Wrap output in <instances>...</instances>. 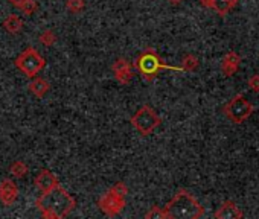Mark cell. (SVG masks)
<instances>
[{
	"instance_id": "6da1fadb",
	"label": "cell",
	"mask_w": 259,
	"mask_h": 219,
	"mask_svg": "<svg viewBox=\"0 0 259 219\" xmlns=\"http://www.w3.org/2000/svg\"><path fill=\"white\" fill-rule=\"evenodd\" d=\"M163 208L166 219H200L206 213L204 207L186 189H179Z\"/></svg>"
},
{
	"instance_id": "7a4b0ae2",
	"label": "cell",
	"mask_w": 259,
	"mask_h": 219,
	"mask_svg": "<svg viewBox=\"0 0 259 219\" xmlns=\"http://www.w3.org/2000/svg\"><path fill=\"white\" fill-rule=\"evenodd\" d=\"M37 205L43 211L45 217L58 219V217H66L75 208L76 201L61 186H58L51 192L43 193V196L37 201Z\"/></svg>"
},
{
	"instance_id": "3957f363",
	"label": "cell",
	"mask_w": 259,
	"mask_h": 219,
	"mask_svg": "<svg viewBox=\"0 0 259 219\" xmlns=\"http://www.w3.org/2000/svg\"><path fill=\"white\" fill-rule=\"evenodd\" d=\"M133 64H135V69L141 73V76L147 82H153L160 75L162 70L183 72L182 66H168V64H165V61L159 57V53L153 47H148L144 52H141Z\"/></svg>"
},
{
	"instance_id": "277c9868",
	"label": "cell",
	"mask_w": 259,
	"mask_h": 219,
	"mask_svg": "<svg viewBox=\"0 0 259 219\" xmlns=\"http://www.w3.org/2000/svg\"><path fill=\"white\" fill-rule=\"evenodd\" d=\"M130 122H132L133 128L144 137L147 136H151L162 124V118L157 115V112L150 106L148 103L142 105L138 112L132 116V119H130Z\"/></svg>"
},
{
	"instance_id": "5b68a950",
	"label": "cell",
	"mask_w": 259,
	"mask_h": 219,
	"mask_svg": "<svg viewBox=\"0 0 259 219\" xmlns=\"http://www.w3.org/2000/svg\"><path fill=\"white\" fill-rule=\"evenodd\" d=\"M254 112V106L251 105V102H248L245 99V96L242 93L235 94L232 99H229L224 105H223V113L224 116L233 122L235 125H241L244 124Z\"/></svg>"
},
{
	"instance_id": "8992f818",
	"label": "cell",
	"mask_w": 259,
	"mask_h": 219,
	"mask_svg": "<svg viewBox=\"0 0 259 219\" xmlns=\"http://www.w3.org/2000/svg\"><path fill=\"white\" fill-rule=\"evenodd\" d=\"M45 64H46L45 58L32 47L22 52L20 57L16 60V66L29 78H34L45 67Z\"/></svg>"
},
{
	"instance_id": "52a82bcc",
	"label": "cell",
	"mask_w": 259,
	"mask_h": 219,
	"mask_svg": "<svg viewBox=\"0 0 259 219\" xmlns=\"http://www.w3.org/2000/svg\"><path fill=\"white\" fill-rule=\"evenodd\" d=\"M125 196L117 195L113 189H108L99 199H98V207L101 208V211L108 216V217H114L117 216L123 207H125Z\"/></svg>"
},
{
	"instance_id": "ba28073f",
	"label": "cell",
	"mask_w": 259,
	"mask_h": 219,
	"mask_svg": "<svg viewBox=\"0 0 259 219\" xmlns=\"http://www.w3.org/2000/svg\"><path fill=\"white\" fill-rule=\"evenodd\" d=\"M111 70L114 73L116 81L122 85H128L135 76V64L126 61L125 58H117L111 64Z\"/></svg>"
},
{
	"instance_id": "9c48e42d",
	"label": "cell",
	"mask_w": 259,
	"mask_h": 219,
	"mask_svg": "<svg viewBox=\"0 0 259 219\" xmlns=\"http://www.w3.org/2000/svg\"><path fill=\"white\" fill-rule=\"evenodd\" d=\"M213 217L215 219H242L244 217V213L242 210L236 205V202L227 199L224 201L220 208L213 213Z\"/></svg>"
},
{
	"instance_id": "30bf717a",
	"label": "cell",
	"mask_w": 259,
	"mask_h": 219,
	"mask_svg": "<svg viewBox=\"0 0 259 219\" xmlns=\"http://www.w3.org/2000/svg\"><path fill=\"white\" fill-rule=\"evenodd\" d=\"M241 66V55L235 50H229L221 60V72L226 78L233 76Z\"/></svg>"
},
{
	"instance_id": "8fae6325",
	"label": "cell",
	"mask_w": 259,
	"mask_h": 219,
	"mask_svg": "<svg viewBox=\"0 0 259 219\" xmlns=\"http://www.w3.org/2000/svg\"><path fill=\"white\" fill-rule=\"evenodd\" d=\"M35 186L41 193L51 192L52 189L58 187V178L51 172V171H41L38 177L35 178Z\"/></svg>"
},
{
	"instance_id": "7c38bea8",
	"label": "cell",
	"mask_w": 259,
	"mask_h": 219,
	"mask_svg": "<svg viewBox=\"0 0 259 219\" xmlns=\"http://www.w3.org/2000/svg\"><path fill=\"white\" fill-rule=\"evenodd\" d=\"M16 199H17V186L11 180H4L0 183V201L5 205H11L14 204Z\"/></svg>"
},
{
	"instance_id": "4fadbf2b",
	"label": "cell",
	"mask_w": 259,
	"mask_h": 219,
	"mask_svg": "<svg viewBox=\"0 0 259 219\" xmlns=\"http://www.w3.org/2000/svg\"><path fill=\"white\" fill-rule=\"evenodd\" d=\"M49 88H51L49 82L45 81L43 78H34V79L29 82V90H31L35 96H38V97H43V96L49 91Z\"/></svg>"
},
{
	"instance_id": "5bb4252c",
	"label": "cell",
	"mask_w": 259,
	"mask_h": 219,
	"mask_svg": "<svg viewBox=\"0 0 259 219\" xmlns=\"http://www.w3.org/2000/svg\"><path fill=\"white\" fill-rule=\"evenodd\" d=\"M235 7H236V2H233V0H213V8L212 10L220 17H226Z\"/></svg>"
},
{
	"instance_id": "9a60e30c",
	"label": "cell",
	"mask_w": 259,
	"mask_h": 219,
	"mask_svg": "<svg viewBox=\"0 0 259 219\" xmlns=\"http://www.w3.org/2000/svg\"><path fill=\"white\" fill-rule=\"evenodd\" d=\"M4 26H5V29H7L8 32H11V34H19V32L22 31V28H23V20H22L19 16L13 14V16H10L8 19H5Z\"/></svg>"
},
{
	"instance_id": "2e32d148",
	"label": "cell",
	"mask_w": 259,
	"mask_h": 219,
	"mask_svg": "<svg viewBox=\"0 0 259 219\" xmlns=\"http://www.w3.org/2000/svg\"><path fill=\"white\" fill-rule=\"evenodd\" d=\"M198 66H200V61L192 53H186L183 57V60H182V69H183V72H194V70L198 69Z\"/></svg>"
},
{
	"instance_id": "e0dca14e",
	"label": "cell",
	"mask_w": 259,
	"mask_h": 219,
	"mask_svg": "<svg viewBox=\"0 0 259 219\" xmlns=\"http://www.w3.org/2000/svg\"><path fill=\"white\" fill-rule=\"evenodd\" d=\"M145 217H147V219H166V213H165V208H163V207L153 205V207L145 213Z\"/></svg>"
},
{
	"instance_id": "ac0fdd59",
	"label": "cell",
	"mask_w": 259,
	"mask_h": 219,
	"mask_svg": "<svg viewBox=\"0 0 259 219\" xmlns=\"http://www.w3.org/2000/svg\"><path fill=\"white\" fill-rule=\"evenodd\" d=\"M66 8L73 14H79L85 8V0H67Z\"/></svg>"
},
{
	"instance_id": "d6986e66",
	"label": "cell",
	"mask_w": 259,
	"mask_h": 219,
	"mask_svg": "<svg viewBox=\"0 0 259 219\" xmlns=\"http://www.w3.org/2000/svg\"><path fill=\"white\" fill-rule=\"evenodd\" d=\"M10 171H11V174L14 177L20 178V177H25L28 174V166L23 161H16V163H13V166H11Z\"/></svg>"
},
{
	"instance_id": "ffe728a7",
	"label": "cell",
	"mask_w": 259,
	"mask_h": 219,
	"mask_svg": "<svg viewBox=\"0 0 259 219\" xmlns=\"http://www.w3.org/2000/svg\"><path fill=\"white\" fill-rule=\"evenodd\" d=\"M55 41H57V35L52 32V31H45L41 35H40V43L43 44V46H52V44H55Z\"/></svg>"
},
{
	"instance_id": "44dd1931",
	"label": "cell",
	"mask_w": 259,
	"mask_h": 219,
	"mask_svg": "<svg viewBox=\"0 0 259 219\" xmlns=\"http://www.w3.org/2000/svg\"><path fill=\"white\" fill-rule=\"evenodd\" d=\"M20 10H22V13H23V14H26V16L34 14V13H35V10H37L35 0H25V2L20 5Z\"/></svg>"
},
{
	"instance_id": "7402d4cb",
	"label": "cell",
	"mask_w": 259,
	"mask_h": 219,
	"mask_svg": "<svg viewBox=\"0 0 259 219\" xmlns=\"http://www.w3.org/2000/svg\"><path fill=\"white\" fill-rule=\"evenodd\" d=\"M247 85L253 93H259V73L251 75L247 81Z\"/></svg>"
},
{
	"instance_id": "603a6c76",
	"label": "cell",
	"mask_w": 259,
	"mask_h": 219,
	"mask_svg": "<svg viewBox=\"0 0 259 219\" xmlns=\"http://www.w3.org/2000/svg\"><path fill=\"white\" fill-rule=\"evenodd\" d=\"M111 189H113L117 195H120V196H126V195H128V187H126V184L122 183V181H117Z\"/></svg>"
},
{
	"instance_id": "cb8c5ba5",
	"label": "cell",
	"mask_w": 259,
	"mask_h": 219,
	"mask_svg": "<svg viewBox=\"0 0 259 219\" xmlns=\"http://www.w3.org/2000/svg\"><path fill=\"white\" fill-rule=\"evenodd\" d=\"M200 4H201L203 8H207V10L213 8V0H200Z\"/></svg>"
},
{
	"instance_id": "d4e9b609",
	"label": "cell",
	"mask_w": 259,
	"mask_h": 219,
	"mask_svg": "<svg viewBox=\"0 0 259 219\" xmlns=\"http://www.w3.org/2000/svg\"><path fill=\"white\" fill-rule=\"evenodd\" d=\"M10 2H11V4H13L14 7H17V8H20V5H22V4L25 2V0H10Z\"/></svg>"
},
{
	"instance_id": "484cf974",
	"label": "cell",
	"mask_w": 259,
	"mask_h": 219,
	"mask_svg": "<svg viewBox=\"0 0 259 219\" xmlns=\"http://www.w3.org/2000/svg\"><path fill=\"white\" fill-rule=\"evenodd\" d=\"M169 4H172V5H179V4H182L183 0H168Z\"/></svg>"
},
{
	"instance_id": "4316f807",
	"label": "cell",
	"mask_w": 259,
	"mask_h": 219,
	"mask_svg": "<svg viewBox=\"0 0 259 219\" xmlns=\"http://www.w3.org/2000/svg\"><path fill=\"white\" fill-rule=\"evenodd\" d=\"M233 2H236V4H238V2H239V0H233Z\"/></svg>"
}]
</instances>
